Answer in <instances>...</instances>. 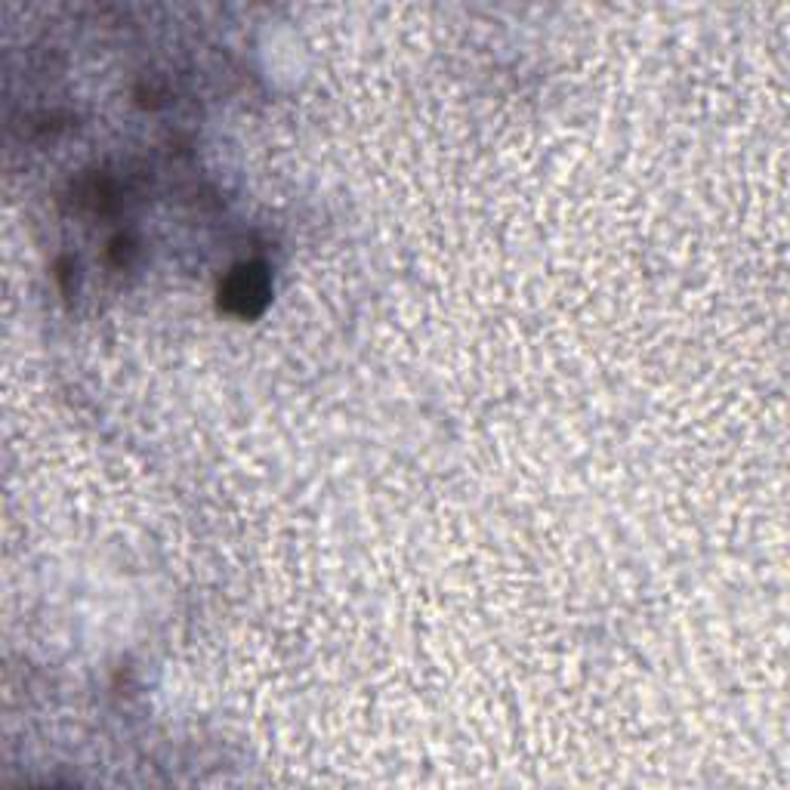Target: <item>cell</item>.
<instances>
[{
  "mask_svg": "<svg viewBox=\"0 0 790 790\" xmlns=\"http://www.w3.org/2000/svg\"><path fill=\"white\" fill-rule=\"evenodd\" d=\"M254 297H266V275L260 269H241L238 275H232L229 287H226V300L238 309V312H254L250 309V300Z\"/></svg>",
  "mask_w": 790,
  "mask_h": 790,
  "instance_id": "6da1fadb",
  "label": "cell"
}]
</instances>
